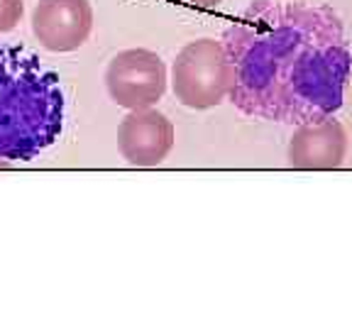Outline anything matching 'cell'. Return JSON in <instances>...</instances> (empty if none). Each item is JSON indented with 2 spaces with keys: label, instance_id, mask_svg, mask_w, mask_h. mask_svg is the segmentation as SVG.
<instances>
[{
  "label": "cell",
  "instance_id": "cell-6",
  "mask_svg": "<svg viewBox=\"0 0 352 330\" xmlns=\"http://www.w3.org/2000/svg\"><path fill=\"white\" fill-rule=\"evenodd\" d=\"M174 123L157 108L128 110L118 125V149L130 166L149 169L161 164L174 149Z\"/></svg>",
  "mask_w": 352,
  "mask_h": 330
},
{
  "label": "cell",
  "instance_id": "cell-8",
  "mask_svg": "<svg viewBox=\"0 0 352 330\" xmlns=\"http://www.w3.org/2000/svg\"><path fill=\"white\" fill-rule=\"evenodd\" d=\"M25 15V2L22 0H0V34L12 32Z\"/></svg>",
  "mask_w": 352,
  "mask_h": 330
},
{
  "label": "cell",
  "instance_id": "cell-1",
  "mask_svg": "<svg viewBox=\"0 0 352 330\" xmlns=\"http://www.w3.org/2000/svg\"><path fill=\"white\" fill-rule=\"evenodd\" d=\"M223 44L232 66L227 100L242 115L303 125L343 108L352 52L333 7L252 0L223 32Z\"/></svg>",
  "mask_w": 352,
  "mask_h": 330
},
{
  "label": "cell",
  "instance_id": "cell-2",
  "mask_svg": "<svg viewBox=\"0 0 352 330\" xmlns=\"http://www.w3.org/2000/svg\"><path fill=\"white\" fill-rule=\"evenodd\" d=\"M59 76L32 52L0 47V159L32 162L64 130Z\"/></svg>",
  "mask_w": 352,
  "mask_h": 330
},
{
  "label": "cell",
  "instance_id": "cell-4",
  "mask_svg": "<svg viewBox=\"0 0 352 330\" xmlns=\"http://www.w3.org/2000/svg\"><path fill=\"white\" fill-rule=\"evenodd\" d=\"M169 83L164 59L152 49H123L105 66V88L115 105L125 110L154 108Z\"/></svg>",
  "mask_w": 352,
  "mask_h": 330
},
{
  "label": "cell",
  "instance_id": "cell-5",
  "mask_svg": "<svg viewBox=\"0 0 352 330\" xmlns=\"http://www.w3.org/2000/svg\"><path fill=\"white\" fill-rule=\"evenodd\" d=\"M91 0H39L32 10V34L42 49L69 54L81 49L93 32Z\"/></svg>",
  "mask_w": 352,
  "mask_h": 330
},
{
  "label": "cell",
  "instance_id": "cell-3",
  "mask_svg": "<svg viewBox=\"0 0 352 330\" xmlns=\"http://www.w3.org/2000/svg\"><path fill=\"white\" fill-rule=\"evenodd\" d=\"M174 98L191 110H211L227 100L232 88V66L223 39L201 37L184 44L171 62Z\"/></svg>",
  "mask_w": 352,
  "mask_h": 330
},
{
  "label": "cell",
  "instance_id": "cell-7",
  "mask_svg": "<svg viewBox=\"0 0 352 330\" xmlns=\"http://www.w3.org/2000/svg\"><path fill=\"white\" fill-rule=\"evenodd\" d=\"M348 130L333 115L318 123L296 125L286 159L293 169H338L348 157Z\"/></svg>",
  "mask_w": 352,
  "mask_h": 330
},
{
  "label": "cell",
  "instance_id": "cell-9",
  "mask_svg": "<svg viewBox=\"0 0 352 330\" xmlns=\"http://www.w3.org/2000/svg\"><path fill=\"white\" fill-rule=\"evenodd\" d=\"M189 2H193V5H198V7H215V5H220L223 0H189Z\"/></svg>",
  "mask_w": 352,
  "mask_h": 330
}]
</instances>
